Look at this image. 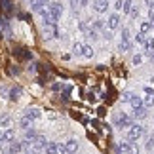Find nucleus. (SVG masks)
<instances>
[{"instance_id":"f257e3e1","label":"nucleus","mask_w":154,"mask_h":154,"mask_svg":"<svg viewBox=\"0 0 154 154\" xmlns=\"http://www.w3.org/2000/svg\"><path fill=\"white\" fill-rule=\"evenodd\" d=\"M23 145H25V143H23ZM46 145H48V141H46L44 135H36V139H32L31 143H27L25 149H29V152H31V154H36L38 150H44Z\"/></svg>"},{"instance_id":"f03ea898","label":"nucleus","mask_w":154,"mask_h":154,"mask_svg":"<svg viewBox=\"0 0 154 154\" xmlns=\"http://www.w3.org/2000/svg\"><path fill=\"white\" fill-rule=\"evenodd\" d=\"M114 124H116V128H131L133 126V118L131 116H128V114H124V112H118V114L114 116Z\"/></svg>"},{"instance_id":"7ed1b4c3","label":"nucleus","mask_w":154,"mask_h":154,"mask_svg":"<svg viewBox=\"0 0 154 154\" xmlns=\"http://www.w3.org/2000/svg\"><path fill=\"white\" fill-rule=\"evenodd\" d=\"M143 133H145V128L143 126H139V124H133L131 128H129V131H128V139H129V143H135L137 139L143 137Z\"/></svg>"},{"instance_id":"20e7f679","label":"nucleus","mask_w":154,"mask_h":154,"mask_svg":"<svg viewBox=\"0 0 154 154\" xmlns=\"http://www.w3.org/2000/svg\"><path fill=\"white\" fill-rule=\"evenodd\" d=\"M93 10L97 14H105L109 10V0H93Z\"/></svg>"},{"instance_id":"39448f33","label":"nucleus","mask_w":154,"mask_h":154,"mask_svg":"<svg viewBox=\"0 0 154 154\" xmlns=\"http://www.w3.org/2000/svg\"><path fill=\"white\" fill-rule=\"evenodd\" d=\"M133 149V143H129V141H124V143H120L116 146V152L118 154H129Z\"/></svg>"},{"instance_id":"423d86ee","label":"nucleus","mask_w":154,"mask_h":154,"mask_svg":"<svg viewBox=\"0 0 154 154\" xmlns=\"http://www.w3.org/2000/svg\"><path fill=\"white\" fill-rule=\"evenodd\" d=\"M78 141H76V139H69L67 141V143H65V149H67V154H74L76 150H78Z\"/></svg>"},{"instance_id":"0eeeda50","label":"nucleus","mask_w":154,"mask_h":154,"mask_svg":"<svg viewBox=\"0 0 154 154\" xmlns=\"http://www.w3.org/2000/svg\"><path fill=\"white\" fill-rule=\"evenodd\" d=\"M50 11L59 19V17H61V14H63V4H61V2H51V4H50Z\"/></svg>"},{"instance_id":"6e6552de","label":"nucleus","mask_w":154,"mask_h":154,"mask_svg":"<svg viewBox=\"0 0 154 154\" xmlns=\"http://www.w3.org/2000/svg\"><path fill=\"white\" fill-rule=\"evenodd\" d=\"M149 114V110H146V106H139V109H133V118H137V120H143V118Z\"/></svg>"},{"instance_id":"1a4fd4ad","label":"nucleus","mask_w":154,"mask_h":154,"mask_svg":"<svg viewBox=\"0 0 154 154\" xmlns=\"http://www.w3.org/2000/svg\"><path fill=\"white\" fill-rule=\"evenodd\" d=\"M23 149H25V145L23 143H17V141H14V143H10V154H19Z\"/></svg>"},{"instance_id":"9d476101","label":"nucleus","mask_w":154,"mask_h":154,"mask_svg":"<svg viewBox=\"0 0 154 154\" xmlns=\"http://www.w3.org/2000/svg\"><path fill=\"white\" fill-rule=\"evenodd\" d=\"M106 25H109V29H118V25H120V17H118V14H112L109 17V21H106Z\"/></svg>"},{"instance_id":"9b49d317","label":"nucleus","mask_w":154,"mask_h":154,"mask_svg":"<svg viewBox=\"0 0 154 154\" xmlns=\"http://www.w3.org/2000/svg\"><path fill=\"white\" fill-rule=\"evenodd\" d=\"M32 10L36 11L38 15H42V17H46V15L50 14V6H48V4H42V6H38V8H32Z\"/></svg>"},{"instance_id":"f8f14e48","label":"nucleus","mask_w":154,"mask_h":154,"mask_svg":"<svg viewBox=\"0 0 154 154\" xmlns=\"http://www.w3.org/2000/svg\"><path fill=\"white\" fill-rule=\"evenodd\" d=\"M19 126H21V129H31V126H32V118L23 116L21 120H19Z\"/></svg>"},{"instance_id":"ddd939ff","label":"nucleus","mask_w":154,"mask_h":154,"mask_svg":"<svg viewBox=\"0 0 154 154\" xmlns=\"http://www.w3.org/2000/svg\"><path fill=\"white\" fill-rule=\"evenodd\" d=\"M46 36H51V38H57V36H59V31H57V25H48V29H46Z\"/></svg>"},{"instance_id":"4468645a","label":"nucleus","mask_w":154,"mask_h":154,"mask_svg":"<svg viewBox=\"0 0 154 154\" xmlns=\"http://www.w3.org/2000/svg\"><path fill=\"white\" fill-rule=\"evenodd\" d=\"M82 55L88 57V59L93 57V48H91L90 44H82Z\"/></svg>"},{"instance_id":"2eb2a0df","label":"nucleus","mask_w":154,"mask_h":154,"mask_svg":"<svg viewBox=\"0 0 154 154\" xmlns=\"http://www.w3.org/2000/svg\"><path fill=\"white\" fill-rule=\"evenodd\" d=\"M40 114H42V110L36 109V106H31V109H27V116H29V118H38Z\"/></svg>"},{"instance_id":"dca6fc26","label":"nucleus","mask_w":154,"mask_h":154,"mask_svg":"<svg viewBox=\"0 0 154 154\" xmlns=\"http://www.w3.org/2000/svg\"><path fill=\"white\" fill-rule=\"evenodd\" d=\"M143 105L146 106V109H149V106H154V91H150V93H146V95H145Z\"/></svg>"},{"instance_id":"f3484780","label":"nucleus","mask_w":154,"mask_h":154,"mask_svg":"<svg viewBox=\"0 0 154 154\" xmlns=\"http://www.w3.org/2000/svg\"><path fill=\"white\" fill-rule=\"evenodd\" d=\"M15 141V133L11 129H6L4 131V143H14Z\"/></svg>"},{"instance_id":"a211bd4d","label":"nucleus","mask_w":154,"mask_h":154,"mask_svg":"<svg viewBox=\"0 0 154 154\" xmlns=\"http://www.w3.org/2000/svg\"><path fill=\"white\" fill-rule=\"evenodd\" d=\"M10 126H11V118L10 116H0V128L10 129Z\"/></svg>"},{"instance_id":"6ab92c4d","label":"nucleus","mask_w":154,"mask_h":154,"mask_svg":"<svg viewBox=\"0 0 154 154\" xmlns=\"http://www.w3.org/2000/svg\"><path fill=\"white\" fill-rule=\"evenodd\" d=\"M46 154H57V143H48L44 149Z\"/></svg>"},{"instance_id":"aec40b11","label":"nucleus","mask_w":154,"mask_h":154,"mask_svg":"<svg viewBox=\"0 0 154 154\" xmlns=\"http://www.w3.org/2000/svg\"><path fill=\"white\" fill-rule=\"evenodd\" d=\"M129 105H131L133 109H139V106H143V101H141V97L133 95V97H131V101H129Z\"/></svg>"},{"instance_id":"412c9836","label":"nucleus","mask_w":154,"mask_h":154,"mask_svg":"<svg viewBox=\"0 0 154 154\" xmlns=\"http://www.w3.org/2000/svg\"><path fill=\"white\" fill-rule=\"evenodd\" d=\"M21 93H23V90L15 86L14 90H11V95H10V99H14V101H15V99H19V95H21Z\"/></svg>"},{"instance_id":"4be33fe9","label":"nucleus","mask_w":154,"mask_h":154,"mask_svg":"<svg viewBox=\"0 0 154 154\" xmlns=\"http://www.w3.org/2000/svg\"><path fill=\"white\" fill-rule=\"evenodd\" d=\"M129 48H131V44H129V40H122V42H120V51H128Z\"/></svg>"},{"instance_id":"5701e85b","label":"nucleus","mask_w":154,"mask_h":154,"mask_svg":"<svg viewBox=\"0 0 154 154\" xmlns=\"http://www.w3.org/2000/svg\"><path fill=\"white\" fill-rule=\"evenodd\" d=\"M131 4H133V0H124V11H126V14H129V11H131Z\"/></svg>"},{"instance_id":"b1692460","label":"nucleus","mask_w":154,"mask_h":154,"mask_svg":"<svg viewBox=\"0 0 154 154\" xmlns=\"http://www.w3.org/2000/svg\"><path fill=\"white\" fill-rule=\"evenodd\" d=\"M137 42H139V44H143V46H146V42H149V40H146V34L139 32V34H137Z\"/></svg>"},{"instance_id":"393cba45","label":"nucleus","mask_w":154,"mask_h":154,"mask_svg":"<svg viewBox=\"0 0 154 154\" xmlns=\"http://www.w3.org/2000/svg\"><path fill=\"white\" fill-rule=\"evenodd\" d=\"M91 27H93V31H101V29H103V21H99V19H97V21H93V23H91Z\"/></svg>"},{"instance_id":"a878e982","label":"nucleus","mask_w":154,"mask_h":154,"mask_svg":"<svg viewBox=\"0 0 154 154\" xmlns=\"http://www.w3.org/2000/svg\"><path fill=\"white\" fill-rule=\"evenodd\" d=\"M150 29H152V27H150V23L146 21V23H143V25H141V32H143V34H146V32L150 31Z\"/></svg>"},{"instance_id":"bb28decb","label":"nucleus","mask_w":154,"mask_h":154,"mask_svg":"<svg viewBox=\"0 0 154 154\" xmlns=\"http://www.w3.org/2000/svg\"><path fill=\"white\" fill-rule=\"evenodd\" d=\"M2 10L4 11H10L11 10V2H10V0H2Z\"/></svg>"},{"instance_id":"cd10ccee","label":"nucleus","mask_w":154,"mask_h":154,"mask_svg":"<svg viewBox=\"0 0 154 154\" xmlns=\"http://www.w3.org/2000/svg\"><path fill=\"white\" fill-rule=\"evenodd\" d=\"M74 55H82V44L80 42L74 44Z\"/></svg>"},{"instance_id":"c85d7f7f","label":"nucleus","mask_w":154,"mask_h":154,"mask_svg":"<svg viewBox=\"0 0 154 154\" xmlns=\"http://www.w3.org/2000/svg\"><path fill=\"white\" fill-rule=\"evenodd\" d=\"M145 146H146V150H150V149H152V146H154V133L150 135V139H149V141H146V145H145Z\"/></svg>"},{"instance_id":"c756f323","label":"nucleus","mask_w":154,"mask_h":154,"mask_svg":"<svg viewBox=\"0 0 154 154\" xmlns=\"http://www.w3.org/2000/svg\"><path fill=\"white\" fill-rule=\"evenodd\" d=\"M129 29H122V40H129Z\"/></svg>"},{"instance_id":"7c9ffc66","label":"nucleus","mask_w":154,"mask_h":154,"mask_svg":"<svg viewBox=\"0 0 154 154\" xmlns=\"http://www.w3.org/2000/svg\"><path fill=\"white\" fill-rule=\"evenodd\" d=\"M70 90H72L70 86H65V88H63V99H69V93H70Z\"/></svg>"},{"instance_id":"2f4dec72","label":"nucleus","mask_w":154,"mask_h":154,"mask_svg":"<svg viewBox=\"0 0 154 154\" xmlns=\"http://www.w3.org/2000/svg\"><path fill=\"white\" fill-rule=\"evenodd\" d=\"M32 2V8H38V6H42V4H48L46 0H31Z\"/></svg>"},{"instance_id":"473e14b6","label":"nucleus","mask_w":154,"mask_h":154,"mask_svg":"<svg viewBox=\"0 0 154 154\" xmlns=\"http://www.w3.org/2000/svg\"><path fill=\"white\" fill-rule=\"evenodd\" d=\"M141 61H143V55H133V65H141Z\"/></svg>"},{"instance_id":"72a5a7b5","label":"nucleus","mask_w":154,"mask_h":154,"mask_svg":"<svg viewBox=\"0 0 154 154\" xmlns=\"http://www.w3.org/2000/svg\"><path fill=\"white\" fill-rule=\"evenodd\" d=\"M57 154H67V149H65V145H59V143H57Z\"/></svg>"},{"instance_id":"f704fd0d","label":"nucleus","mask_w":154,"mask_h":154,"mask_svg":"<svg viewBox=\"0 0 154 154\" xmlns=\"http://www.w3.org/2000/svg\"><path fill=\"white\" fill-rule=\"evenodd\" d=\"M131 97H133V93H124V95H122V101H131Z\"/></svg>"},{"instance_id":"c9c22d12","label":"nucleus","mask_w":154,"mask_h":154,"mask_svg":"<svg viewBox=\"0 0 154 154\" xmlns=\"http://www.w3.org/2000/svg\"><path fill=\"white\" fill-rule=\"evenodd\" d=\"M114 8L116 10H122L124 8V0H116V2H114Z\"/></svg>"},{"instance_id":"e433bc0d","label":"nucleus","mask_w":154,"mask_h":154,"mask_svg":"<svg viewBox=\"0 0 154 154\" xmlns=\"http://www.w3.org/2000/svg\"><path fill=\"white\" fill-rule=\"evenodd\" d=\"M149 23H150V27L154 29V10H152L150 14H149Z\"/></svg>"},{"instance_id":"4c0bfd02","label":"nucleus","mask_w":154,"mask_h":154,"mask_svg":"<svg viewBox=\"0 0 154 154\" xmlns=\"http://www.w3.org/2000/svg\"><path fill=\"white\" fill-rule=\"evenodd\" d=\"M129 15H131L133 19H135V17L139 15V10H137V8H131V11H129Z\"/></svg>"},{"instance_id":"58836bf2","label":"nucleus","mask_w":154,"mask_h":154,"mask_svg":"<svg viewBox=\"0 0 154 154\" xmlns=\"http://www.w3.org/2000/svg\"><path fill=\"white\" fill-rule=\"evenodd\" d=\"M145 4L149 6V10H150V11L154 10V0H145Z\"/></svg>"},{"instance_id":"ea45409f","label":"nucleus","mask_w":154,"mask_h":154,"mask_svg":"<svg viewBox=\"0 0 154 154\" xmlns=\"http://www.w3.org/2000/svg\"><path fill=\"white\" fill-rule=\"evenodd\" d=\"M51 90H53V91H61V90H63V86H61V84H53V86H51Z\"/></svg>"},{"instance_id":"a19ab883","label":"nucleus","mask_w":154,"mask_h":154,"mask_svg":"<svg viewBox=\"0 0 154 154\" xmlns=\"http://www.w3.org/2000/svg\"><path fill=\"white\" fill-rule=\"evenodd\" d=\"M0 145H4V131H0Z\"/></svg>"},{"instance_id":"79ce46f5","label":"nucleus","mask_w":154,"mask_h":154,"mask_svg":"<svg viewBox=\"0 0 154 154\" xmlns=\"http://www.w3.org/2000/svg\"><path fill=\"white\" fill-rule=\"evenodd\" d=\"M88 2H90V0H80V6H88Z\"/></svg>"}]
</instances>
